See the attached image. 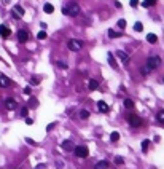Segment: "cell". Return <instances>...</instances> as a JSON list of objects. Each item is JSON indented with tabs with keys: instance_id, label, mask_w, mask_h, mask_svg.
I'll return each instance as SVG.
<instances>
[{
	"instance_id": "obj_39",
	"label": "cell",
	"mask_w": 164,
	"mask_h": 169,
	"mask_svg": "<svg viewBox=\"0 0 164 169\" xmlns=\"http://www.w3.org/2000/svg\"><path fill=\"white\" fill-rule=\"evenodd\" d=\"M26 123H27V124H32V123H34V120H32V118H26Z\"/></svg>"
},
{
	"instance_id": "obj_19",
	"label": "cell",
	"mask_w": 164,
	"mask_h": 169,
	"mask_svg": "<svg viewBox=\"0 0 164 169\" xmlns=\"http://www.w3.org/2000/svg\"><path fill=\"white\" fill-rule=\"evenodd\" d=\"M110 140H112V142H116V140H120V132L113 131L112 134H110Z\"/></svg>"
},
{
	"instance_id": "obj_40",
	"label": "cell",
	"mask_w": 164,
	"mask_h": 169,
	"mask_svg": "<svg viewBox=\"0 0 164 169\" xmlns=\"http://www.w3.org/2000/svg\"><path fill=\"white\" fill-rule=\"evenodd\" d=\"M37 169H45V164H38V166H37Z\"/></svg>"
},
{
	"instance_id": "obj_21",
	"label": "cell",
	"mask_w": 164,
	"mask_h": 169,
	"mask_svg": "<svg viewBox=\"0 0 164 169\" xmlns=\"http://www.w3.org/2000/svg\"><path fill=\"white\" fill-rule=\"evenodd\" d=\"M124 107H126V109H129V110H131V109H134V102H132V100H131V99H124Z\"/></svg>"
},
{
	"instance_id": "obj_23",
	"label": "cell",
	"mask_w": 164,
	"mask_h": 169,
	"mask_svg": "<svg viewBox=\"0 0 164 169\" xmlns=\"http://www.w3.org/2000/svg\"><path fill=\"white\" fill-rule=\"evenodd\" d=\"M80 118H81V120H88V118H89V112L88 110H81V112H80Z\"/></svg>"
},
{
	"instance_id": "obj_13",
	"label": "cell",
	"mask_w": 164,
	"mask_h": 169,
	"mask_svg": "<svg viewBox=\"0 0 164 169\" xmlns=\"http://www.w3.org/2000/svg\"><path fill=\"white\" fill-rule=\"evenodd\" d=\"M62 149L64 150H72L73 149V142L72 140H64L62 142Z\"/></svg>"
},
{
	"instance_id": "obj_35",
	"label": "cell",
	"mask_w": 164,
	"mask_h": 169,
	"mask_svg": "<svg viewBox=\"0 0 164 169\" xmlns=\"http://www.w3.org/2000/svg\"><path fill=\"white\" fill-rule=\"evenodd\" d=\"M54 126H56V123H49L48 126H46V131H51V129L54 128Z\"/></svg>"
},
{
	"instance_id": "obj_10",
	"label": "cell",
	"mask_w": 164,
	"mask_h": 169,
	"mask_svg": "<svg viewBox=\"0 0 164 169\" xmlns=\"http://www.w3.org/2000/svg\"><path fill=\"white\" fill-rule=\"evenodd\" d=\"M97 110H99V112H104V113H107V112H108V105H107L104 100H99V102H97Z\"/></svg>"
},
{
	"instance_id": "obj_8",
	"label": "cell",
	"mask_w": 164,
	"mask_h": 169,
	"mask_svg": "<svg viewBox=\"0 0 164 169\" xmlns=\"http://www.w3.org/2000/svg\"><path fill=\"white\" fill-rule=\"evenodd\" d=\"M116 56L121 59V62H123V64H129V62H131V58L124 51H116Z\"/></svg>"
},
{
	"instance_id": "obj_17",
	"label": "cell",
	"mask_w": 164,
	"mask_h": 169,
	"mask_svg": "<svg viewBox=\"0 0 164 169\" xmlns=\"http://www.w3.org/2000/svg\"><path fill=\"white\" fill-rule=\"evenodd\" d=\"M43 10H45V13H53V11H54V7H53L51 3H45V7H43Z\"/></svg>"
},
{
	"instance_id": "obj_41",
	"label": "cell",
	"mask_w": 164,
	"mask_h": 169,
	"mask_svg": "<svg viewBox=\"0 0 164 169\" xmlns=\"http://www.w3.org/2000/svg\"><path fill=\"white\" fill-rule=\"evenodd\" d=\"M148 2H155V0H148Z\"/></svg>"
},
{
	"instance_id": "obj_7",
	"label": "cell",
	"mask_w": 164,
	"mask_h": 169,
	"mask_svg": "<svg viewBox=\"0 0 164 169\" xmlns=\"http://www.w3.org/2000/svg\"><path fill=\"white\" fill-rule=\"evenodd\" d=\"M22 14H24V8H21L19 5H14L13 7V16L16 18V19H19V18H22Z\"/></svg>"
},
{
	"instance_id": "obj_30",
	"label": "cell",
	"mask_w": 164,
	"mask_h": 169,
	"mask_svg": "<svg viewBox=\"0 0 164 169\" xmlns=\"http://www.w3.org/2000/svg\"><path fill=\"white\" fill-rule=\"evenodd\" d=\"M129 5H131L132 8H136L137 5H139V0H131V2H129Z\"/></svg>"
},
{
	"instance_id": "obj_4",
	"label": "cell",
	"mask_w": 164,
	"mask_h": 169,
	"mask_svg": "<svg viewBox=\"0 0 164 169\" xmlns=\"http://www.w3.org/2000/svg\"><path fill=\"white\" fill-rule=\"evenodd\" d=\"M73 152H75V155L78 156V158H86V156L89 155V150H88L86 145H77Z\"/></svg>"
},
{
	"instance_id": "obj_2",
	"label": "cell",
	"mask_w": 164,
	"mask_h": 169,
	"mask_svg": "<svg viewBox=\"0 0 164 169\" xmlns=\"http://www.w3.org/2000/svg\"><path fill=\"white\" fill-rule=\"evenodd\" d=\"M159 64H161V58H159V56H150V58L147 59V67L150 70L158 69V67H159Z\"/></svg>"
},
{
	"instance_id": "obj_22",
	"label": "cell",
	"mask_w": 164,
	"mask_h": 169,
	"mask_svg": "<svg viewBox=\"0 0 164 169\" xmlns=\"http://www.w3.org/2000/svg\"><path fill=\"white\" fill-rule=\"evenodd\" d=\"M134 31H136V32H142V31H144V24H142V22H136V24H134Z\"/></svg>"
},
{
	"instance_id": "obj_1",
	"label": "cell",
	"mask_w": 164,
	"mask_h": 169,
	"mask_svg": "<svg viewBox=\"0 0 164 169\" xmlns=\"http://www.w3.org/2000/svg\"><path fill=\"white\" fill-rule=\"evenodd\" d=\"M62 13L67 14V16H78L80 14V5L75 3V2H70L67 7L62 8Z\"/></svg>"
},
{
	"instance_id": "obj_28",
	"label": "cell",
	"mask_w": 164,
	"mask_h": 169,
	"mask_svg": "<svg viewBox=\"0 0 164 169\" xmlns=\"http://www.w3.org/2000/svg\"><path fill=\"white\" fill-rule=\"evenodd\" d=\"M150 72H151V70L148 69V67H147V64H145V66L142 67V73H144V75H148V73H150Z\"/></svg>"
},
{
	"instance_id": "obj_36",
	"label": "cell",
	"mask_w": 164,
	"mask_h": 169,
	"mask_svg": "<svg viewBox=\"0 0 164 169\" xmlns=\"http://www.w3.org/2000/svg\"><path fill=\"white\" fill-rule=\"evenodd\" d=\"M35 105H37V99L32 97V99H30V107H35Z\"/></svg>"
},
{
	"instance_id": "obj_34",
	"label": "cell",
	"mask_w": 164,
	"mask_h": 169,
	"mask_svg": "<svg viewBox=\"0 0 164 169\" xmlns=\"http://www.w3.org/2000/svg\"><path fill=\"white\" fill-rule=\"evenodd\" d=\"M30 83H32V85H38V83H40V78H35V77H34V78L30 80Z\"/></svg>"
},
{
	"instance_id": "obj_25",
	"label": "cell",
	"mask_w": 164,
	"mask_h": 169,
	"mask_svg": "<svg viewBox=\"0 0 164 169\" xmlns=\"http://www.w3.org/2000/svg\"><path fill=\"white\" fill-rule=\"evenodd\" d=\"M37 38H40V40H45V38H46V32L45 31H40L37 34Z\"/></svg>"
},
{
	"instance_id": "obj_38",
	"label": "cell",
	"mask_w": 164,
	"mask_h": 169,
	"mask_svg": "<svg viewBox=\"0 0 164 169\" xmlns=\"http://www.w3.org/2000/svg\"><path fill=\"white\" fill-rule=\"evenodd\" d=\"M30 91H32V90H30V86L24 88V93H26V94H30Z\"/></svg>"
},
{
	"instance_id": "obj_5",
	"label": "cell",
	"mask_w": 164,
	"mask_h": 169,
	"mask_svg": "<svg viewBox=\"0 0 164 169\" xmlns=\"http://www.w3.org/2000/svg\"><path fill=\"white\" fill-rule=\"evenodd\" d=\"M129 124L132 128H139V126H142V118L139 115H129Z\"/></svg>"
},
{
	"instance_id": "obj_12",
	"label": "cell",
	"mask_w": 164,
	"mask_h": 169,
	"mask_svg": "<svg viewBox=\"0 0 164 169\" xmlns=\"http://www.w3.org/2000/svg\"><path fill=\"white\" fill-rule=\"evenodd\" d=\"M0 35H2V37H10V29L7 27V26H0Z\"/></svg>"
},
{
	"instance_id": "obj_37",
	"label": "cell",
	"mask_w": 164,
	"mask_h": 169,
	"mask_svg": "<svg viewBox=\"0 0 164 169\" xmlns=\"http://www.w3.org/2000/svg\"><path fill=\"white\" fill-rule=\"evenodd\" d=\"M153 3H155V2H148V0H147V2H144V3H142V5H144V7L147 8V7H151V5H153Z\"/></svg>"
},
{
	"instance_id": "obj_20",
	"label": "cell",
	"mask_w": 164,
	"mask_h": 169,
	"mask_svg": "<svg viewBox=\"0 0 164 169\" xmlns=\"http://www.w3.org/2000/svg\"><path fill=\"white\" fill-rule=\"evenodd\" d=\"M108 37H110V38L121 37V32H116V31H113V29H110V31H108Z\"/></svg>"
},
{
	"instance_id": "obj_14",
	"label": "cell",
	"mask_w": 164,
	"mask_h": 169,
	"mask_svg": "<svg viewBox=\"0 0 164 169\" xmlns=\"http://www.w3.org/2000/svg\"><path fill=\"white\" fill-rule=\"evenodd\" d=\"M97 88H99V81H97V80H89V90L96 91Z\"/></svg>"
},
{
	"instance_id": "obj_29",
	"label": "cell",
	"mask_w": 164,
	"mask_h": 169,
	"mask_svg": "<svg viewBox=\"0 0 164 169\" xmlns=\"http://www.w3.org/2000/svg\"><path fill=\"white\" fill-rule=\"evenodd\" d=\"M158 120H159L161 123H164V110H161L159 113H158Z\"/></svg>"
},
{
	"instance_id": "obj_18",
	"label": "cell",
	"mask_w": 164,
	"mask_h": 169,
	"mask_svg": "<svg viewBox=\"0 0 164 169\" xmlns=\"http://www.w3.org/2000/svg\"><path fill=\"white\" fill-rule=\"evenodd\" d=\"M156 40H158V37L155 34H148L147 35V41H148V43H156Z\"/></svg>"
},
{
	"instance_id": "obj_27",
	"label": "cell",
	"mask_w": 164,
	"mask_h": 169,
	"mask_svg": "<svg viewBox=\"0 0 164 169\" xmlns=\"http://www.w3.org/2000/svg\"><path fill=\"white\" fill-rule=\"evenodd\" d=\"M115 163H116V164H123V163H124V158H123V156H116V158H115Z\"/></svg>"
},
{
	"instance_id": "obj_3",
	"label": "cell",
	"mask_w": 164,
	"mask_h": 169,
	"mask_svg": "<svg viewBox=\"0 0 164 169\" xmlns=\"http://www.w3.org/2000/svg\"><path fill=\"white\" fill-rule=\"evenodd\" d=\"M67 46H68V50H70V51L77 53V51H80V50L83 48V41H80V40H75V38H72V40H68Z\"/></svg>"
},
{
	"instance_id": "obj_11",
	"label": "cell",
	"mask_w": 164,
	"mask_h": 169,
	"mask_svg": "<svg viewBox=\"0 0 164 169\" xmlns=\"http://www.w3.org/2000/svg\"><path fill=\"white\" fill-rule=\"evenodd\" d=\"M107 58H108V64H110V66H112L113 69H116V67H118V64H116V59H115V56H113L112 53H108V56H107Z\"/></svg>"
},
{
	"instance_id": "obj_15",
	"label": "cell",
	"mask_w": 164,
	"mask_h": 169,
	"mask_svg": "<svg viewBox=\"0 0 164 169\" xmlns=\"http://www.w3.org/2000/svg\"><path fill=\"white\" fill-rule=\"evenodd\" d=\"M0 85L2 86H10V78L5 75H0Z\"/></svg>"
},
{
	"instance_id": "obj_24",
	"label": "cell",
	"mask_w": 164,
	"mask_h": 169,
	"mask_svg": "<svg viewBox=\"0 0 164 169\" xmlns=\"http://www.w3.org/2000/svg\"><path fill=\"white\" fill-rule=\"evenodd\" d=\"M116 26H118L120 29H126V19H120Z\"/></svg>"
},
{
	"instance_id": "obj_33",
	"label": "cell",
	"mask_w": 164,
	"mask_h": 169,
	"mask_svg": "<svg viewBox=\"0 0 164 169\" xmlns=\"http://www.w3.org/2000/svg\"><path fill=\"white\" fill-rule=\"evenodd\" d=\"M56 168L62 169V168H64V163H62V161H56Z\"/></svg>"
},
{
	"instance_id": "obj_16",
	"label": "cell",
	"mask_w": 164,
	"mask_h": 169,
	"mask_svg": "<svg viewBox=\"0 0 164 169\" xmlns=\"http://www.w3.org/2000/svg\"><path fill=\"white\" fill-rule=\"evenodd\" d=\"M94 169H108V163L107 161H99L96 166H94Z\"/></svg>"
},
{
	"instance_id": "obj_32",
	"label": "cell",
	"mask_w": 164,
	"mask_h": 169,
	"mask_svg": "<svg viewBox=\"0 0 164 169\" xmlns=\"http://www.w3.org/2000/svg\"><path fill=\"white\" fill-rule=\"evenodd\" d=\"M27 112H29V109H27V107H24L22 110H21V115H22V117H27Z\"/></svg>"
},
{
	"instance_id": "obj_31",
	"label": "cell",
	"mask_w": 164,
	"mask_h": 169,
	"mask_svg": "<svg viewBox=\"0 0 164 169\" xmlns=\"http://www.w3.org/2000/svg\"><path fill=\"white\" fill-rule=\"evenodd\" d=\"M58 66H59V67H62V69H67V64H65L64 61H59V62H58Z\"/></svg>"
},
{
	"instance_id": "obj_26",
	"label": "cell",
	"mask_w": 164,
	"mask_h": 169,
	"mask_svg": "<svg viewBox=\"0 0 164 169\" xmlns=\"http://www.w3.org/2000/svg\"><path fill=\"white\" fill-rule=\"evenodd\" d=\"M148 145H150V140H144V142H142V150H144V152H147V150H148Z\"/></svg>"
},
{
	"instance_id": "obj_9",
	"label": "cell",
	"mask_w": 164,
	"mask_h": 169,
	"mask_svg": "<svg viewBox=\"0 0 164 169\" xmlns=\"http://www.w3.org/2000/svg\"><path fill=\"white\" fill-rule=\"evenodd\" d=\"M5 107H7L8 110H14V109H16V100L11 99V97H10V99H7V100H5Z\"/></svg>"
},
{
	"instance_id": "obj_6",
	"label": "cell",
	"mask_w": 164,
	"mask_h": 169,
	"mask_svg": "<svg viewBox=\"0 0 164 169\" xmlns=\"http://www.w3.org/2000/svg\"><path fill=\"white\" fill-rule=\"evenodd\" d=\"M18 40L21 41V43H26V41L29 40V34H27V31H18Z\"/></svg>"
}]
</instances>
